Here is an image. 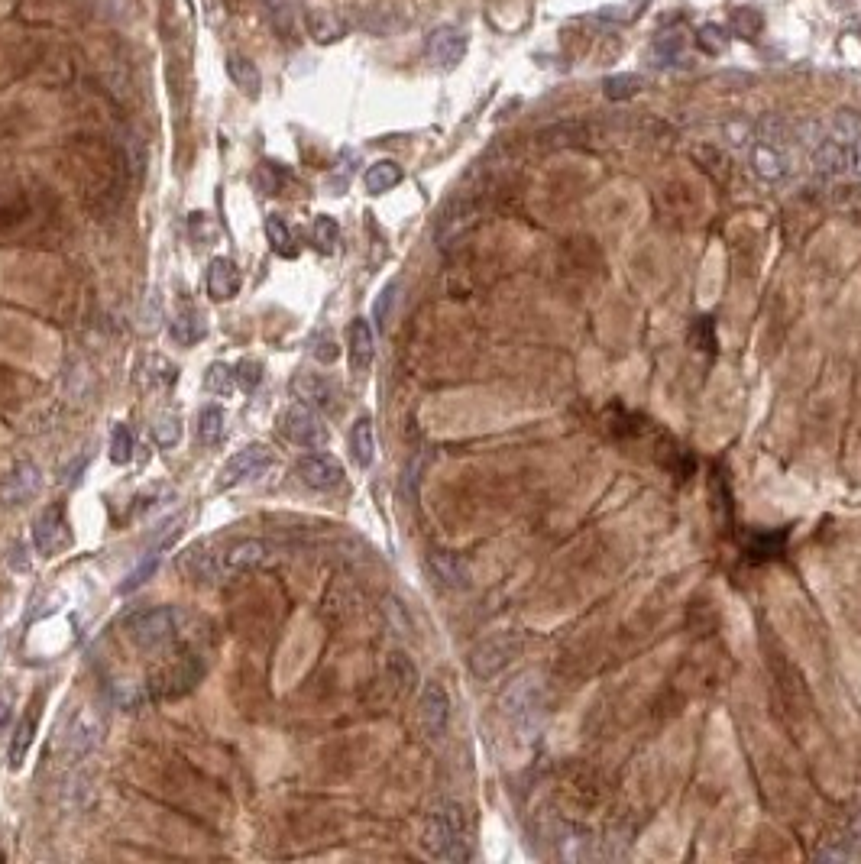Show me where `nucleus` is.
Returning a JSON list of instances; mask_svg holds the SVG:
<instances>
[{
  "mask_svg": "<svg viewBox=\"0 0 861 864\" xmlns=\"http://www.w3.org/2000/svg\"><path fill=\"white\" fill-rule=\"evenodd\" d=\"M39 489H43V473H39L36 463L23 460L0 479V505H23V502H30Z\"/></svg>",
  "mask_w": 861,
  "mask_h": 864,
  "instance_id": "nucleus-12",
  "label": "nucleus"
},
{
  "mask_svg": "<svg viewBox=\"0 0 861 864\" xmlns=\"http://www.w3.org/2000/svg\"><path fill=\"white\" fill-rule=\"evenodd\" d=\"M428 570L441 586L447 589H467L470 586V564L454 551H431Z\"/></svg>",
  "mask_w": 861,
  "mask_h": 864,
  "instance_id": "nucleus-16",
  "label": "nucleus"
},
{
  "mask_svg": "<svg viewBox=\"0 0 861 864\" xmlns=\"http://www.w3.org/2000/svg\"><path fill=\"white\" fill-rule=\"evenodd\" d=\"M421 845L437 861H467V826L457 803L437 806L421 826Z\"/></svg>",
  "mask_w": 861,
  "mask_h": 864,
  "instance_id": "nucleus-1",
  "label": "nucleus"
},
{
  "mask_svg": "<svg viewBox=\"0 0 861 864\" xmlns=\"http://www.w3.org/2000/svg\"><path fill=\"white\" fill-rule=\"evenodd\" d=\"M337 237H340V227H337L334 217H327V214L314 217V224H311V243H314V250L324 253V256H331V253L337 250Z\"/></svg>",
  "mask_w": 861,
  "mask_h": 864,
  "instance_id": "nucleus-27",
  "label": "nucleus"
},
{
  "mask_svg": "<svg viewBox=\"0 0 861 864\" xmlns=\"http://www.w3.org/2000/svg\"><path fill=\"white\" fill-rule=\"evenodd\" d=\"M224 408H217V405H208L198 415V437H201V444L204 447H214L217 441H221L224 437Z\"/></svg>",
  "mask_w": 861,
  "mask_h": 864,
  "instance_id": "nucleus-28",
  "label": "nucleus"
},
{
  "mask_svg": "<svg viewBox=\"0 0 861 864\" xmlns=\"http://www.w3.org/2000/svg\"><path fill=\"white\" fill-rule=\"evenodd\" d=\"M347 340H350V366H353V373H366V369L373 366V353H376L373 324H369L366 318H353L350 331H347Z\"/></svg>",
  "mask_w": 861,
  "mask_h": 864,
  "instance_id": "nucleus-18",
  "label": "nucleus"
},
{
  "mask_svg": "<svg viewBox=\"0 0 861 864\" xmlns=\"http://www.w3.org/2000/svg\"><path fill=\"white\" fill-rule=\"evenodd\" d=\"M745 162H748V172L764 185H784L787 178L794 175L790 146L784 143V136L774 130H758L751 136V143L745 146Z\"/></svg>",
  "mask_w": 861,
  "mask_h": 864,
  "instance_id": "nucleus-2",
  "label": "nucleus"
},
{
  "mask_svg": "<svg viewBox=\"0 0 861 864\" xmlns=\"http://www.w3.org/2000/svg\"><path fill=\"white\" fill-rule=\"evenodd\" d=\"M399 182H402V169L395 166L392 159L373 162V166H369L366 175H363V185H366L369 195H386V191H392Z\"/></svg>",
  "mask_w": 861,
  "mask_h": 864,
  "instance_id": "nucleus-22",
  "label": "nucleus"
},
{
  "mask_svg": "<svg viewBox=\"0 0 861 864\" xmlns=\"http://www.w3.org/2000/svg\"><path fill=\"white\" fill-rule=\"evenodd\" d=\"M279 431L285 434V441H292V444L305 447V450H318V447L327 444L324 421L318 418V411L302 405V402L285 411L282 421H279Z\"/></svg>",
  "mask_w": 861,
  "mask_h": 864,
  "instance_id": "nucleus-4",
  "label": "nucleus"
},
{
  "mask_svg": "<svg viewBox=\"0 0 861 864\" xmlns=\"http://www.w3.org/2000/svg\"><path fill=\"white\" fill-rule=\"evenodd\" d=\"M425 52H428V62L434 68H454V65H460L463 52H467V36H463L457 26H437V30L428 36Z\"/></svg>",
  "mask_w": 861,
  "mask_h": 864,
  "instance_id": "nucleus-14",
  "label": "nucleus"
},
{
  "mask_svg": "<svg viewBox=\"0 0 861 864\" xmlns=\"http://www.w3.org/2000/svg\"><path fill=\"white\" fill-rule=\"evenodd\" d=\"M541 703H544V687L538 683V677L515 680L512 687L502 693V709L509 712L518 725H528L531 719H538Z\"/></svg>",
  "mask_w": 861,
  "mask_h": 864,
  "instance_id": "nucleus-9",
  "label": "nucleus"
},
{
  "mask_svg": "<svg viewBox=\"0 0 861 864\" xmlns=\"http://www.w3.org/2000/svg\"><path fill=\"white\" fill-rule=\"evenodd\" d=\"M518 651V638L515 635H496V638H486L483 644H476V648L470 651V670L476 677H496L502 667L512 664V657Z\"/></svg>",
  "mask_w": 861,
  "mask_h": 864,
  "instance_id": "nucleus-8",
  "label": "nucleus"
},
{
  "mask_svg": "<svg viewBox=\"0 0 861 864\" xmlns=\"http://www.w3.org/2000/svg\"><path fill=\"white\" fill-rule=\"evenodd\" d=\"M204 285H208V295L211 301H227L234 298L240 292V269L234 266V259L227 256H214L211 266H208V279H204Z\"/></svg>",
  "mask_w": 861,
  "mask_h": 864,
  "instance_id": "nucleus-17",
  "label": "nucleus"
},
{
  "mask_svg": "<svg viewBox=\"0 0 861 864\" xmlns=\"http://www.w3.org/2000/svg\"><path fill=\"white\" fill-rule=\"evenodd\" d=\"M395 282H389L386 288H382L379 292V301H376V308H373V318H376V327L379 331H386V318H389V305H392V295H395Z\"/></svg>",
  "mask_w": 861,
  "mask_h": 864,
  "instance_id": "nucleus-37",
  "label": "nucleus"
},
{
  "mask_svg": "<svg viewBox=\"0 0 861 864\" xmlns=\"http://www.w3.org/2000/svg\"><path fill=\"white\" fill-rule=\"evenodd\" d=\"M72 541H75V534H72V525H68L62 505H52V509H46L43 515L36 518L33 544H36V551L43 557H59L62 551L72 547Z\"/></svg>",
  "mask_w": 861,
  "mask_h": 864,
  "instance_id": "nucleus-6",
  "label": "nucleus"
},
{
  "mask_svg": "<svg viewBox=\"0 0 861 864\" xmlns=\"http://www.w3.org/2000/svg\"><path fill=\"white\" fill-rule=\"evenodd\" d=\"M201 661L195 654H185V657H175L172 664H166L162 670H156L153 680H149V693L159 696V699H169V696H182L188 693L195 683L201 680Z\"/></svg>",
  "mask_w": 861,
  "mask_h": 864,
  "instance_id": "nucleus-5",
  "label": "nucleus"
},
{
  "mask_svg": "<svg viewBox=\"0 0 861 864\" xmlns=\"http://www.w3.org/2000/svg\"><path fill=\"white\" fill-rule=\"evenodd\" d=\"M272 460H276V454H272L269 444H250V447H243L240 454H234V457L224 463L221 476H217V489L240 486L243 479L266 473L269 466H272Z\"/></svg>",
  "mask_w": 861,
  "mask_h": 864,
  "instance_id": "nucleus-7",
  "label": "nucleus"
},
{
  "mask_svg": "<svg viewBox=\"0 0 861 864\" xmlns=\"http://www.w3.org/2000/svg\"><path fill=\"white\" fill-rule=\"evenodd\" d=\"M700 46L706 52H722V46H726V36L719 33V26H706V30H700Z\"/></svg>",
  "mask_w": 861,
  "mask_h": 864,
  "instance_id": "nucleus-38",
  "label": "nucleus"
},
{
  "mask_svg": "<svg viewBox=\"0 0 861 864\" xmlns=\"http://www.w3.org/2000/svg\"><path fill=\"white\" fill-rule=\"evenodd\" d=\"M179 622H182V615L172 606H153V609L133 612L130 619L123 622V628H127V638L140 651H162L179 638Z\"/></svg>",
  "mask_w": 861,
  "mask_h": 864,
  "instance_id": "nucleus-3",
  "label": "nucleus"
},
{
  "mask_svg": "<svg viewBox=\"0 0 861 864\" xmlns=\"http://www.w3.org/2000/svg\"><path fill=\"white\" fill-rule=\"evenodd\" d=\"M227 75L246 94V98H259V88H263V81H259V68L246 56H230L227 59Z\"/></svg>",
  "mask_w": 861,
  "mask_h": 864,
  "instance_id": "nucleus-23",
  "label": "nucleus"
},
{
  "mask_svg": "<svg viewBox=\"0 0 861 864\" xmlns=\"http://www.w3.org/2000/svg\"><path fill=\"white\" fill-rule=\"evenodd\" d=\"M641 88V81L635 78V75H612L609 81H606V94L612 101H625V98H632V94Z\"/></svg>",
  "mask_w": 861,
  "mask_h": 864,
  "instance_id": "nucleus-35",
  "label": "nucleus"
},
{
  "mask_svg": "<svg viewBox=\"0 0 861 864\" xmlns=\"http://www.w3.org/2000/svg\"><path fill=\"white\" fill-rule=\"evenodd\" d=\"M272 554V547L263 538H243L237 544H230L224 557H221V576H237L246 570L263 567Z\"/></svg>",
  "mask_w": 861,
  "mask_h": 864,
  "instance_id": "nucleus-13",
  "label": "nucleus"
},
{
  "mask_svg": "<svg viewBox=\"0 0 861 864\" xmlns=\"http://www.w3.org/2000/svg\"><path fill=\"white\" fill-rule=\"evenodd\" d=\"M111 696H114V703H117L120 709H136V706L143 703V690L136 687V683H114Z\"/></svg>",
  "mask_w": 861,
  "mask_h": 864,
  "instance_id": "nucleus-36",
  "label": "nucleus"
},
{
  "mask_svg": "<svg viewBox=\"0 0 861 864\" xmlns=\"http://www.w3.org/2000/svg\"><path fill=\"white\" fill-rule=\"evenodd\" d=\"M166 544H169V538H162V541L153 547V551H149V557L143 560V564L136 567L133 573H127V580L120 583V596H127V593H133V589H140V586L149 580V576L156 573V567H159V551H162V547H166Z\"/></svg>",
  "mask_w": 861,
  "mask_h": 864,
  "instance_id": "nucleus-30",
  "label": "nucleus"
},
{
  "mask_svg": "<svg viewBox=\"0 0 861 864\" xmlns=\"http://www.w3.org/2000/svg\"><path fill=\"white\" fill-rule=\"evenodd\" d=\"M311 353H314V360L318 363H334L337 356H340V347H337V340H334V334H327V331H318V334H311Z\"/></svg>",
  "mask_w": 861,
  "mask_h": 864,
  "instance_id": "nucleus-33",
  "label": "nucleus"
},
{
  "mask_svg": "<svg viewBox=\"0 0 861 864\" xmlns=\"http://www.w3.org/2000/svg\"><path fill=\"white\" fill-rule=\"evenodd\" d=\"M234 379L240 382V386L246 389V392H253L259 382H263V363H256V360H240L237 366H234Z\"/></svg>",
  "mask_w": 861,
  "mask_h": 864,
  "instance_id": "nucleus-34",
  "label": "nucleus"
},
{
  "mask_svg": "<svg viewBox=\"0 0 861 864\" xmlns=\"http://www.w3.org/2000/svg\"><path fill=\"white\" fill-rule=\"evenodd\" d=\"M10 712H13V699H10V696H0V732L7 729V722H10Z\"/></svg>",
  "mask_w": 861,
  "mask_h": 864,
  "instance_id": "nucleus-39",
  "label": "nucleus"
},
{
  "mask_svg": "<svg viewBox=\"0 0 861 864\" xmlns=\"http://www.w3.org/2000/svg\"><path fill=\"white\" fill-rule=\"evenodd\" d=\"M36 729H39V699L23 712V719L17 722V729H13V742H10V767L13 771H20L23 767L26 751H30L33 738H36Z\"/></svg>",
  "mask_w": 861,
  "mask_h": 864,
  "instance_id": "nucleus-21",
  "label": "nucleus"
},
{
  "mask_svg": "<svg viewBox=\"0 0 861 864\" xmlns=\"http://www.w3.org/2000/svg\"><path fill=\"white\" fill-rule=\"evenodd\" d=\"M651 52H654V62H658V65H674V62H680V56H683V33L667 30V33H661V36H654Z\"/></svg>",
  "mask_w": 861,
  "mask_h": 864,
  "instance_id": "nucleus-29",
  "label": "nucleus"
},
{
  "mask_svg": "<svg viewBox=\"0 0 861 864\" xmlns=\"http://www.w3.org/2000/svg\"><path fill=\"white\" fill-rule=\"evenodd\" d=\"M292 395L302 405L308 408H331L334 405V389L331 382H327L324 376L318 373H308V369H302V373H295L292 379Z\"/></svg>",
  "mask_w": 861,
  "mask_h": 864,
  "instance_id": "nucleus-19",
  "label": "nucleus"
},
{
  "mask_svg": "<svg viewBox=\"0 0 861 864\" xmlns=\"http://www.w3.org/2000/svg\"><path fill=\"white\" fill-rule=\"evenodd\" d=\"M169 334H172V340H175L179 347H195L198 340L208 334V327H204V321L198 318L195 311H185V314H179V318L172 321V331H169Z\"/></svg>",
  "mask_w": 861,
  "mask_h": 864,
  "instance_id": "nucleus-26",
  "label": "nucleus"
},
{
  "mask_svg": "<svg viewBox=\"0 0 861 864\" xmlns=\"http://www.w3.org/2000/svg\"><path fill=\"white\" fill-rule=\"evenodd\" d=\"M350 457L353 463L360 466V470H369L376 460V434H373V418L369 415H360L357 421H353L350 428Z\"/></svg>",
  "mask_w": 861,
  "mask_h": 864,
  "instance_id": "nucleus-20",
  "label": "nucleus"
},
{
  "mask_svg": "<svg viewBox=\"0 0 861 864\" xmlns=\"http://www.w3.org/2000/svg\"><path fill=\"white\" fill-rule=\"evenodd\" d=\"M179 437H182V421L175 415H166V418H159L153 424V441L159 447H175V444H179Z\"/></svg>",
  "mask_w": 861,
  "mask_h": 864,
  "instance_id": "nucleus-32",
  "label": "nucleus"
},
{
  "mask_svg": "<svg viewBox=\"0 0 861 864\" xmlns=\"http://www.w3.org/2000/svg\"><path fill=\"white\" fill-rule=\"evenodd\" d=\"M418 719H421V729H425L431 738H441L447 732L450 696L444 690V683H437V680L425 683V690H421V699H418Z\"/></svg>",
  "mask_w": 861,
  "mask_h": 864,
  "instance_id": "nucleus-11",
  "label": "nucleus"
},
{
  "mask_svg": "<svg viewBox=\"0 0 861 864\" xmlns=\"http://www.w3.org/2000/svg\"><path fill=\"white\" fill-rule=\"evenodd\" d=\"M266 240H269V246H272V250H276L279 256H285V259H295V256H298L295 233H292V227L285 224L279 214H269V217H266Z\"/></svg>",
  "mask_w": 861,
  "mask_h": 864,
  "instance_id": "nucleus-24",
  "label": "nucleus"
},
{
  "mask_svg": "<svg viewBox=\"0 0 861 864\" xmlns=\"http://www.w3.org/2000/svg\"><path fill=\"white\" fill-rule=\"evenodd\" d=\"M234 386H237L234 366H227V363L208 366V373H204V392L214 395V399H230V395H234Z\"/></svg>",
  "mask_w": 861,
  "mask_h": 864,
  "instance_id": "nucleus-25",
  "label": "nucleus"
},
{
  "mask_svg": "<svg viewBox=\"0 0 861 864\" xmlns=\"http://www.w3.org/2000/svg\"><path fill=\"white\" fill-rule=\"evenodd\" d=\"M295 473L302 479L305 486L327 492V489H337L344 483V463H340L334 454H305L298 457L295 463Z\"/></svg>",
  "mask_w": 861,
  "mask_h": 864,
  "instance_id": "nucleus-10",
  "label": "nucleus"
},
{
  "mask_svg": "<svg viewBox=\"0 0 861 864\" xmlns=\"http://www.w3.org/2000/svg\"><path fill=\"white\" fill-rule=\"evenodd\" d=\"M130 457H133V434L127 424H117L111 434V460L123 466V463H130Z\"/></svg>",
  "mask_w": 861,
  "mask_h": 864,
  "instance_id": "nucleus-31",
  "label": "nucleus"
},
{
  "mask_svg": "<svg viewBox=\"0 0 861 864\" xmlns=\"http://www.w3.org/2000/svg\"><path fill=\"white\" fill-rule=\"evenodd\" d=\"M65 738H68V754H72V758H85V754H91L104 742V722L94 716L91 709H81L72 719V725H68Z\"/></svg>",
  "mask_w": 861,
  "mask_h": 864,
  "instance_id": "nucleus-15",
  "label": "nucleus"
}]
</instances>
